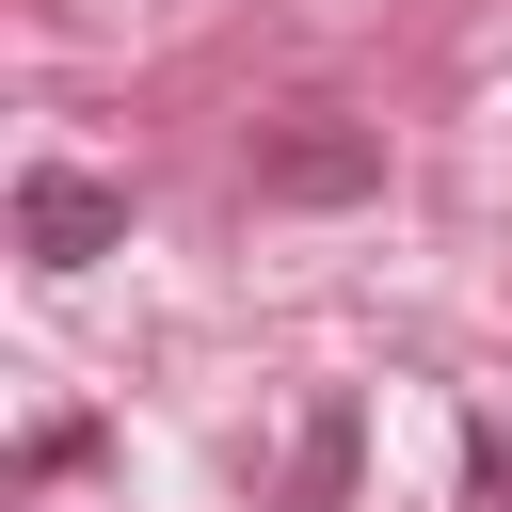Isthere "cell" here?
I'll use <instances>...</instances> for the list:
<instances>
[{"instance_id": "277c9868", "label": "cell", "mask_w": 512, "mask_h": 512, "mask_svg": "<svg viewBox=\"0 0 512 512\" xmlns=\"http://www.w3.org/2000/svg\"><path fill=\"white\" fill-rule=\"evenodd\" d=\"M464 464H480V512H512V432H464Z\"/></svg>"}, {"instance_id": "3957f363", "label": "cell", "mask_w": 512, "mask_h": 512, "mask_svg": "<svg viewBox=\"0 0 512 512\" xmlns=\"http://www.w3.org/2000/svg\"><path fill=\"white\" fill-rule=\"evenodd\" d=\"M352 464H368V416L320 384V400H304V432H288V496H272V512H352Z\"/></svg>"}, {"instance_id": "7a4b0ae2", "label": "cell", "mask_w": 512, "mask_h": 512, "mask_svg": "<svg viewBox=\"0 0 512 512\" xmlns=\"http://www.w3.org/2000/svg\"><path fill=\"white\" fill-rule=\"evenodd\" d=\"M256 192H272V208H352V192H384V128H352V112H288V128L256 144Z\"/></svg>"}, {"instance_id": "6da1fadb", "label": "cell", "mask_w": 512, "mask_h": 512, "mask_svg": "<svg viewBox=\"0 0 512 512\" xmlns=\"http://www.w3.org/2000/svg\"><path fill=\"white\" fill-rule=\"evenodd\" d=\"M16 256H32V272H96V256H128V192L80 176V160H32V176H16Z\"/></svg>"}]
</instances>
